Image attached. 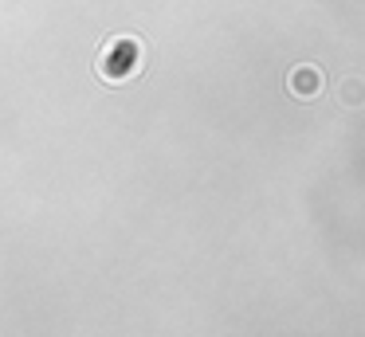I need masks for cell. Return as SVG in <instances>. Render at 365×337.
Masks as SVG:
<instances>
[{"label": "cell", "mask_w": 365, "mask_h": 337, "mask_svg": "<svg viewBox=\"0 0 365 337\" xmlns=\"http://www.w3.org/2000/svg\"><path fill=\"white\" fill-rule=\"evenodd\" d=\"M291 90L299 94V98H310V94L322 90V71L318 67H299L291 75Z\"/></svg>", "instance_id": "6da1fadb"}, {"label": "cell", "mask_w": 365, "mask_h": 337, "mask_svg": "<svg viewBox=\"0 0 365 337\" xmlns=\"http://www.w3.org/2000/svg\"><path fill=\"white\" fill-rule=\"evenodd\" d=\"M341 94H346L349 106H361V102H365V83H361V78H349V83L341 86Z\"/></svg>", "instance_id": "7a4b0ae2"}]
</instances>
